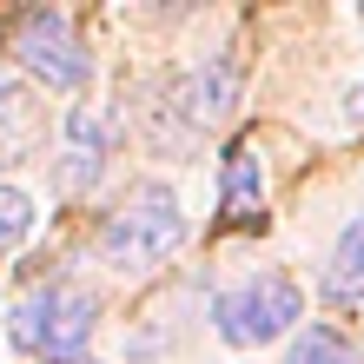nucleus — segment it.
I'll return each instance as SVG.
<instances>
[{
	"mask_svg": "<svg viewBox=\"0 0 364 364\" xmlns=\"http://www.w3.org/2000/svg\"><path fill=\"white\" fill-rule=\"evenodd\" d=\"M93 318H100V305H93L87 285H40V291H27L7 311V338L27 358L73 364L87 351V338H93Z\"/></svg>",
	"mask_w": 364,
	"mask_h": 364,
	"instance_id": "f257e3e1",
	"label": "nucleus"
},
{
	"mask_svg": "<svg viewBox=\"0 0 364 364\" xmlns=\"http://www.w3.org/2000/svg\"><path fill=\"white\" fill-rule=\"evenodd\" d=\"M179 239H186L179 199L166 186H146V192H133V199L106 219L100 252H106V265H119V272H146V265H159L166 252H179Z\"/></svg>",
	"mask_w": 364,
	"mask_h": 364,
	"instance_id": "f03ea898",
	"label": "nucleus"
},
{
	"mask_svg": "<svg viewBox=\"0 0 364 364\" xmlns=\"http://www.w3.org/2000/svg\"><path fill=\"white\" fill-rule=\"evenodd\" d=\"M298 318H305V291L285 272H259V278H245V285L212 298V325H219L225 345H272Z\"/></svg>",
	"mask_w": 364,
	"mask_h": 364,
	"instance_id": "7ed1b4c3",
	"label": "nucleus"
},
{
	"mask_svg": "<svg viewBox=\"0 0 364 364\" xmlns=\"http://www.w3.org/2000/svg\"><path fill=\"white\" fill-rule=\"evenodd\" d=\"M20 60H27V73L47 80V87H87V73H93V60L73 40L67 14H27V27H20Z\"/></svg>",
	"mask_w": 364,
	"mask_h": 364,
	"instance_id": "20e7f679",
	"label": "nucleus"
},
{
	"mask_svg": "<svg viewBox=\"0 0 364 364\" xmlns=\"http://www.w3.org/2000/svg\"><path fill=\"white\" fill-rule=\"evenodd\" d=\"M232 100H239V67H232V60H212V67H199V73L186 80L179 113H186L192 133H212V126H225Z\"/></svg>",
	"mask_w": 364,
	"mask_h": 364,
	"instance_id": "39448f33",
	"label": "nucleus"
},
{
	"mask_svg": "<svg viewBox=\"0 0 364 364\" xmlns=\"http://www.w3.org/2000/svg\"><path fill=\"white\" fill-rule=\"evenodd\" d=\"M100 159H106V119L93 106H73L67 126H60V186H73V192L93 186Z\"/></svg>",
	"mask_w": 364,
	"mask_h": 364,
	"instance_id": "423d86ee",
	"label": "nucleus"
},
{
	"mask_svg": "<svg viewBox=\"0 0 364 364\" xmlns=\"http://www.w3.org/2000/svg\"><path fill=\"white\" fill-rule=\"evenodd\" d=\"M40 139H47V106L20 80H0V166H20Z\"/></svg>",
	"mask_w": 364,
	"mask_h": 364,
	"instance_id": "0eeeda50",
	"label": "nucleus"
},
{
	"mask_svg": "<svg viewBox=\"0 0 364 364\" xmlns=\"http://www.w3.org/2000/svg\"><path fill=\"white\" fill-rule=\"evenodd\" d=\"M325 298H364V219L338 232L331 265H325Z\"/></svg>",
	"mask_w": 364,
	"mask_h": 364,
	"instance_id": "6e6552de",
	"label": "nucleus"
},
{
	"mask_svg": "<svg viewBox=\"0 0 364 364\" xmlns=\"http://www.w3.org/2000/svg\"><path fill=\"white\" fill-rule=\"evenodd\" d=\"M259 199H265V166L252 146L225 159V219H259Z\"/></svg>",
	"mask_w": 364,
	"mask_h": 364,
	"instance_id": "1a4fd4ad",
	"label": "nucleus"
},
{
	"mask_svg": "<svg viewBox=\"0 0 364 364\" xmlns=\"http://www.w3.org/2000/svg\"><path fill=\"white\" fill-rule=\"evenodd\" d=\"M285 364H358V345H351L345 331H331V325H311V331L291 338V358Z\"/></svg>",
	"mask_w": 364,
	"mask_h": 364,
	"instance_id": "9d476101",
	"label": "nucleus"
},
{
	"mask_svg": "<svg viewBox=\"0 0 364 364\" xmlns=\"http://www.w3.org/2000/svg\"><path fill=\"white\" fill-rule=\"evenodd\" d=\"M33 232V199L20 186H0V252H14Z\"/></svg>",
	"mask_w": 364,
	"mask_h": 364,
	"instance_id": "9b49d317",
	"label": "nucleus"
},
{
	"mask_svg": "<svg viewBox=\"0 0 364 364\" xmlns=\"http://www.w3.org/2000/svg\"><path fill=\"white\" fill-rule=\"evenodd\" d=\"M351 119H358V126H364V87H358V93H351Z\"/></svg>",
	"mask_w": 364,
	"mask_h": 364,
	"instance_id": "f8f14e48",
	"label": "nucleus"
}]
</instances>
